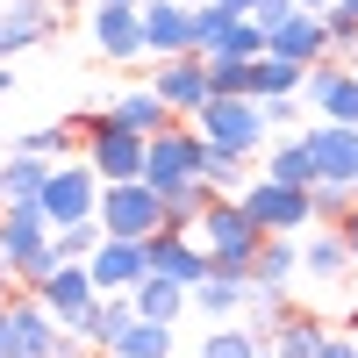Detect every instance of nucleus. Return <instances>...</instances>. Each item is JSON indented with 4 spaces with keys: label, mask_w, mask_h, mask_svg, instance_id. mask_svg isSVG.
I'll return each instance as SVG.
<instances>
[{
    "label": "nucleus",
    "mask_w": 358,
    "mask_h": 358,
    "mask_svg": "<svg viewBox=\"0 0 358 358\" xmlns=\"http://www.w3.org/2000/svg\"><path fill=\"white\" fill-rule=\"evenodd\" d=\"M187 236L208 251V273H236V280H251V258H258V244H265V229L244 215V201H236V194H215Z\"/></svg>",
    "instance_id": "f257e3e1"
},
{
    "label": "nucleus",
    "mask_w": 358,
    "mask_h": 358,
    "mask_svg": "<svg viewBox=\"0 0 358 358\" xmlns=\"http://www.w3.org/2000/svg\"><path fill=\"white\" fill-rule=\"evenodd\" d=\"M0 358H86V344L57 330L29 287H15L8 308H0Z\"/></svg>",
    "instance_id": "f03ea898"
},
{
    "label": "nucleus",
    "mask_w": 358,
    "mask_h": 358,
    "mask_svg": "<svg viewBox=\"0 0 358 358\" xmlns=\"http://www.w3.org/2000/svg\"><path fill=\"white\" fill-rule=\"evenodd\" d=\"M201 143H215V151H236V158H258L265 143H273V129H265V108L251 94H215L201 115H194Z\"/></svg>",
    "instance_id": "7ed1b4c3"
},
{
    "label": "nucleus",
    "mask_w": 358,
    "mask_h": 358,
    "mask_svg": "<svg viewBox=\"0 0 358 358\" xmlns=\"http://www.w3.org/2000/svg\"><path fill=\"white\" fill-rule=\"evenodd\" d=\"M201 158H208L201 129H194V122H172V129H158L151 143H143V187H151V194L165 201L172 187H187V179H201Z\"/></svg>",
    "instance_id": "20e7f679"
},
{
    "label": "nucleus",
    "mask_w": 358,
    "mask_h": 358,
    "mask_svg": "<svg viewBox=\"0 0 358 358\" xmlns=\"http://www.w3.org/2000/svg\"><path fill=\"white\" fill-rule=\"evenodd\" d=\"M236 201H244V215H251L265 236H301V229H315V201H308V187H280V179L251 172V187L236 194Z\"/></svg>",
    "instance_id": "39448f33"
},
{
    "label": "nucleus",
    "mask_w": 358,
    "mask_h": 358,
    "mask_svg": "<svg viewBox=\"0 0 358 358\" xmlns=\"http://www.w3.org/2000/svg\"><path fill=\"white\" fill-rule=\"evenodd\" d=\"M94 222L108 236H129V244H151V236L165 229V201L143 187V179H122V187H101V208Z\"/></svg>",
    "instance_id": "423d86ee"
},
{
    "label": "nucleus",
    "mask_w": 358,
    "mask_h": 358,
    "mask_svg": "<svg viewBox=\"0 0 358 358\" xmlns=\"http://www.w3.org/2000/svg\"><path fill=\"white\" fill-rule=\"evenodd\" d=\"M36 301L50 308V322H57L65 337L86 344V330H94V308H101V287H94V273H86V265H57V273L36 287Z\"/></svg>",
    "instance_id": "0eeeda50"
},
{
    "label": "nucleus",
    "mask_w": 358,
    "mask_h": 358,
    "mask_svg": "<svg viewBox=\"0 0 358 358\" xmlns=\"http://www.w3.org/2000/svg\"><path fill=\"white\" fill-rule=\"evenodd\" d=\"M36 208H43V222H50V229H65V222H86V215L101 208V179H94V165H86V158H65V165H50V179H43Z\"/></svg>",
    "instance_id": "6e6552de"
},
{
    "label": "nucleus",
    "mask_w": 358,
    "mask_h": 358,
    "mask_svg": "<svg viewBox=\"0 0 358 358\" xmlns=\"http://www.w3.org/2000/svg\"><path fill=\"white\" fill-rule=\"evenodd\" d=\"M86 36H94V50L108 57V65H136V57H143V15H136V0H94V8H86Z\"/></svg>",
    "instance_id": "1a4fd4ad"
},
{
    "label": "nucleus",
    "mask_w": 358,
    "mask_h": 358,
    "mask_svg": "<svg viewBox=\"0 0 358 358\" xmlns=\"http://www.w3.org/2000/svg\"><path fill=\"white\" fill-rule=\"evenodd\" d=\"M151 94L172 108V122H194V115L208 108V101H215V94H208V57H158V65H151Z\"/></svg>",
    "instance_id": "9d476101"
},
{
    "label": "nucleus",
    "mask_w": 358,
    "mask_h": 358,
    "mask_svg": "<svg viewBox=\"0 0 358 358\" xmlns=\"http://www.w3.org/2000/svg\"><path fill=\"white\" fill-rule=\"evenodd\" d=\"M301 101L322 115V122L358 129V72H351V65H337V57H322V65H308V72H301Z\"/></svg>",
    "instance_id": "9b49d317"
},
{
    "label": "nucleus",
    "mask_w": 358,
    "mask_h": 358,
    "mask_svg": "<svg viewBox=\"0 0 358 358\" xmlns=\"http://www.w3.org/2000/svg\"><path fill=\"white\" fill-rule=\"evenodd\" d=\"M143 15V57H187L194 50V8L187 0H136Z\"/></svg>",
    "instance_id": "f8f14e48"
},
{
    "label": "nucleus",
    "mask_w": 358,
    "mask_h": 358,
    "mask_svg": "<svg viewBox=\"0 0 358 358\" xmlns=\"http://www.w3.org/2000/svg\"><path fill=\"white\" fill-rule=\"evenodd\" d=\"M57 36V0H8L0 8V65Z\"/></svg>",
    "instance_id": "ddd939ff"
},
{
    "label": "nucleus",
    "mask_w": 358,
    "mask_h": 358,
    "mask_svg": "<svg viewBox=\"0 0 358 358\" xmlns=\"http://www.w3.org/2000/svg\"><path fill=\"white\" fill-rule=\"evenodd\" d=\"M301 143L315 158V179L358 187V129H344V122H301Z\"/></svg>",
    "instance_id": "4468645a"
},
{
    "label": "nucleus",
    "mask_w": 358,
    "mask_h": 358,
    "mask_svg": "<svg viewBox=\"0 0 358 358\" xmlns=\"http://www.w3.org/2000/svg\"><path fill=\"white\" fill-rule=\"evenodd\" d=\"M265 50L308 72V65H322V57H330V29H322V15H301V8H294L280 29H265Z\"/></svg>",
    "instance_id": "2eb2a0df"
},
{
    "label": "nucleus",
    "mask_w": 358,
    "mask_h": 358,
    "mask_svg": "<svg viewBox=\"0 0 358 358\" xmlns=\"http://www.w3.org/2000/svg\"><path fill=\"white\" fill-rule=\"evenodd\" d=\"M143 258H151V273H165V280H179V287H187V294H194V287L208 280V251L194 244L187 229H158L151 244H143Z\"/></svg>",
    "instance_id": "dca6fc26"
},
{
    "label": "nucleus",
    "mask_w": 358,
    "mask_h": 358,
    "mask_svg": "<svg viewBox=\"0 0 358 358\" xmlns=\"http://www.w3.org/2000/svg\"><path fill=\"white\" fill-rule=\"evenodd\" d=\"M86 273H94L101 294H129L143 273H151V258H143V244H129V236H101V251L86 258Z\"/></svg>",
    "instance_id": "f3484780"
},
{
    "label": "nucleus",
    "mask_w": 358,
    "mask_h": 358,
    "mask_svg": "<svg viewBox=\"0 0 358 358\" xmlns=\"http://www.w3.org/2000/svg\"><path fill=\"white\" fill-rule=\"evenodd\" d=\"M50 244V222H43V208L36 201H22V208H0V258H8V280H15V265L29 251H43Z\"/></svg>",
    "instance_id": "a211bd4d"
},
{
    "label": "nucleus",
    "mask_w": 358,
    "mask_h": 358,
    "mask_svg": "<svg viewBox=\"0 0 358 358\" xmlns=\"http://www.w3.org/2000/svg\"><path fill=\"white\" fill-rule=\"evenodd\" d=\"M294 280H301V236H265L258 258H251V287L294 294Z\"/></svg>",
    "instance_id": "6ab92c4d"
},
{
    "label": "nucleus",
    "mask_w": 358,
    "mask_h": 358,
    "mask_svg": "<svg viewBox=\"0 0 358 358\" xmlns=\"http://www.w3.org/2000/svg\"><path fill=\"white\" fill-rule=\"evenodd\" d=\"M108 115H115V122H122L129 136H143V143H151L158 129H172V108L151 94V79H143V86H122V94L108 101Z\"/></svg>",
    "instance_id": "aec40b11"
},
{
    "label": "nucleus",
    "mask_w": 358,
    "mask_h": 358,
    "mask_svg": "<svg viewBox=\"0 0 358 358\" xmlns=\"http://www.w3.org/2000/svg\"><path fill=\"white\" fill-rule=\"evenodd\" d=\"M129 301H136L143 322H172V330H179V315L194 308V294L179 287V280H165V273H143V280L129 287Z\"/></svg>",
    "instance_id": "412c9836"
},
{
    "label": "nucleus",
    "mask_w": 358,
    "mask_h": 358,
    "mask_svg": "<svg viewBox=\"0 0 358 358\" xmlns=\"http://www.w3.org/2000/svg\"><path fill=\"white\" fill-rule=\"evenodd\" d=\"M301 273L322 280V287H337V280L351 273V251H344V236H337V229H322V222L301 229Z\"/></svg>",
    "instance_id": "4be33fe9"
},
{
    "label": "nucleus",
    "mask_w": 358,
    "mask_h": 358,
    "mask_svg": "<svg viewBox=\"0 0 358 358\" xmlns=\"http://www.w3.org/2000/svg\"><path fill=\"white\" fill-rule=\"evenodd\" d=\"M194 308H201L208 322H244V308H251V280H236V273H208V280L194 287Z\"/></svg>",
    "instance_id": "5701e85b"
},
{
    "label": "nucleus",
    "mask_w": 358,
    "mask_h": 358,
    "mask_svg": "<svg viewBox=\"0 0 358 358\" xmlns=\"http://www.w3.org/2000/svg\"><path fill=\"white\" fill-rule=\"evenodd\" d=\"M43 179H50V165H43V158H29V151H8V158H0V208H22V201H36V194H43Z\"/></svg>",
    "instance_id": "b1692460"
},
{
    "label": "nucleus",
    "mask_w": 358,
    "mask_h": 358,
    "mask_svg": "<svg viewBox=\"0 0 358 358\" xmlns=\"http://www.w3.org/2000/svg\"><path fill=\"white\" fill-rule=\"evenodd\" d=\"M265 179H280V187H315V158L301 136H273L265 143Z\"/></svg>",
    "instance_id": "393cba45"
},
{
    "label": "nucleus",
    "mask_w": 358,
    "mask_h": 358,
    "mask_svg": "<svg viewBox=\"0 0 358 358\" xmlns=\"http://www.w3.org/2000/svg\"><path fill=\"white\" fill-rule=\"evenodd\" d=\"M72 143H79V129H72V115H65V122H36V129H22L8 151H29V158H43V165H65Z\"/></svg>",
    "instance_id": "a878e982"
},
{
    "label": "nucleus",
    "mask_w": 358,
    "mask_h": 358,
    "mask_svg": "<svg viewBox=\"0 0 358 358\" xmlns=\"http://www.w3.org/2000/svg\"><path fill=\"white\" fill-rule=\"evenodd\" d=\"M172 351H179V330H172V322H143V315H136L108 358H172Z\"/></svg>",
    "instance_id": "bb28decb"
},
{
    "label": "nucleus",
    "mask_w": 358,
    "mask_h": 358,
    "mask_svg": "<svg viewBox=\"0 0 358 358\" xmlns=\"http://www.w3.org/2000/svg\"><path fill=\"white\" fill-rule=\"evenodd\" d=\"M129 322H136V301H129V294H101V308H94V330H86V351H115Z\"/></svg>",
    "instance_id": "cd10ccee"
},
{
    "label": "nucleus",
    "mask_w": 358,
    "mask_h": 358,
    "mask_svg": "<svg viewBox=\"0 0 358 358\" xmlns=\"http://www.w3.org/2000/svg\"><path fill=\"white\" fill-rule=\"evenodd\" d=\"M322 330H330V322H322V315H308V308H294V315H287V322H280V330L265 337V344H273L280 358H315Z\"/></svg>",
    "instance_id": "c85d7f7f"
},
{
    "label": "nucleus",
    "mask_w": 358,
    "mask_h": 358,
    "mask_svg": "<svg viewBox=\"0 0 358 358\" xmlns=\"http://www.w3.org/2000/svg\"><path fill=\"white\" fill-rule=\"evenodd\" d=\"M280 94H301V65H287V57H251V101H280Z\"/></svg>",
    "instance_id": "c756f323"
},
{
    "label": "nucleus",
    "mask_w": 358,
    "mask_h": 358,
    "mask_svg": "<svg viewBox=\"0 0 358 358\" xmlns=\"http://www.w3.org/2000/svg\"><path fill=\"white\" fill-rule=\"evenodd\" d=\"M201 187H208V194H244V187H251V158L215 151V143H208V158H201Z\"/></svg>",
    "instance_id": "7c9ffc66"
},
{
    "label": "nucleus",
    "mask_w": 358,
    "mask_h": 358,
    "mask_svg": "<svg viewBox=\"0 0 358 358\" xmlns=\"http://www.w3.org/2000/svg\"><path fill=\"white\" fill-rule=\"evenodd\" d=\"M101 236H108V229H101L94 215H86V222H65V229H50V244H57V258H65V265H86V258L101 251Z\"/></svg>",
    "instance_id": "2f4dec72"
},
{
    "label": "nucleus",
    "mask_w": 358,
    "mask_h": 358,
    "mask_svg": "<svg viewBox=\"0 0 358 358\" xmlns=\"http://www.w3.org/2000/svg\"><path fill=\"white\" fill-rule=\"evenodd\" d=\"M308 201H315V222H322V229H337L351 208H358V187H344V179H315Z\"/></svg>",
    "instance_id": "473e14b6"
},
{
    "label": "nucleus",
    "mask_w": 358,
    "mask_h": 358,
    "mask_svg": "<svg viewBox=\"0 0 358 358\" xmlns=\"http://www.w3.org/2000/svg\"><path fill=\"white\" fill-rule=\"evenodd\" d=\"M294 315V301H287V294H265V287H251V308H244V330L265 344V337H273L280 330V322Z\"/></svg>",
    "instance_id": "72a5a7b5"
},
{
    "label": "nucleus",
    "mask_w": 358,
    "mask_h": 358,
    "mask_svg": "<svg viewBox=\"0 0 358 358\" xmlns=\"http://www.w3.org/2000/svg\"><path fill=\"white\" fill-rule=\"evenodd\" d=\"M208 201H215V194H208L201 179H187V187H172V194H165V229H194Z\"/></svg>",
    "instance_id": "f704fd0d"
},
{
    "label": "nucleus",
    "mask_w": 358,
    "mask_h": 358,
    "mask_svg": "<svg viewBox=\"0 0 358 358\" xmlns=\"http://www.w3.org/2000/svg\"><path fill=\"white\" fill-rule=\"evenodd\" d=\"M201 358H258V337L244 330V322H215L201 344Z\"/></svg>",
    "instance_id": "c9c22d12"
},
{
    "label": "nucleus",
    "mask_w": 358,
    "mask_h": 358,
    "mask_svg": "<svg viewBox=\"0 0 358 358\" xmlns=\"http://www.w3.org/2000/svg\"><path fill=\"white\" fill-rule=\"evenodd\" d=\"M208 94H251V57H208Z\"/></svg>",
    "instance_id": "e433bc0d"
},
{
    "label": "nucleus",
    "mask_w": 358,
    "mask_h": 358,
    "mask_svg": "<svg viewBox=\"0 0 358 358\" xmlns=\"http://www.w3.org/2000/svg\"><path fill=\"white\" fill-rule=\"evenodd\" d=\"M265 108V129H287V136H301L294 122H301V94H280V101H258Z\"/></svg>",
    "instance_id": "4c0bfd02"
},
{
    "label": "nucleus",
    "mask_w": 358,
    "mask_h": 358,
    "mask_svg": "<svg viewBox=\"0 0 358 358\" xmlns=\"http://www.w3.org/2000/svg\"><path fill=\"white\" fill-rule=\"evenodd\" d=\"M315 358H358V344H351V330H322V344H315Z\"/></svg>",
    "instance_id": "58836bf2"
},
{
    "label": "nucleus",
    "mask_w": 358,
    "mask_h": 358,
    "mask_svg": "<svg viewBox=\"0 0 358 358\" xmlns=\"http://www.w3.org/2000/svg\"><path fill=\"white\" fill-rule=\"evenodd\" d=\"M337 236H344V251H351V265H358V208H351V215L337 222Z\"/></svg>",
    "instance_id": "ea45409f"
},
{
    "label": "nucleus",
    "mask_w": 358,
    "mask_h": 358,
    "mask_svg": "<svg viewBox=\"0 0 358 358\" xmlns=\"http://www.w3.org/2000/svg\"><path fill=\"white\" fill-rule=\"evenodd\" d=\"M294 8H301V15H330L337 0H294Z\"/></svg>",
    "instance_id": "a19ab883"
},
{
    "label": "nucleus",
    "mask_w": 358,
    "mask_h": 358,
    "mask_svg": "<svg viewBox=\"0 0 358 358\" xmlns=\"http://www.w3.org/2000/svg\"><path fill=\"white\" fill-rule=\"evenodd\" d=\"M215 8H229V15H258V0H215Z\"/></svg>",
    "instance_id": "79ce46f5"
},
{
    "label": "nucleus",
    "mask_w": 358,
    "mask_h": 358,
    "mask_svg": "<svg viewBox=\"0 0 358 358\" xmlns=\"http://www.w3.org/2000/svg\"><path fill=\"white\" fill-rule=\"evenodd\" d=\"M15 94V65H0V101H8Z\"/></svg>",
    "instance_id": "37998d69"
},
{
    "label": "nucleus",
    "mask_w": 358,
    "mask_h": 358,
    "mask_svg": "<svg viewBox=\"0 0 358 358\" xmlns=\"http://www.w3.org/2000/svg\"><path fill=\"white\" fill-rule=\"evenodd\" d=\"M337 15H351V22H358V0H337Z\"/></svg>",
    "instance_id": "c03bdc74"
},
{
    "label": "nucleus",
    "mask_w": 358,
    "mask_h": 358,
    "mask_svg": "<svg viewBox=\"0 0 358 358\" xmlns=\"http://www.w3.org/2000/svg\"><path fill=\"white\" fill-rule=\"evenodd\" d=\"M344 330H351V337H358V308H351V315H344Z\"/></svg>",
    "instance_id": "a18cd8bd"
},
{
    "label": "nucleus",
    "mask_w": 358,
    "mask_h": 358,
    "mask_svg": "<svg viewBox=\"0 0 358 358\" xmlns=\"http://www.w3.org/2000/svg\"><path fill=\"white\" fill-rule=\"evenodd\" d=\"M258 358H280V351H273V344H258Z\"/></svg>",
    "instance_id": "49530a36"
},
{
    "label": "nucleus",
    "mask_w": 358,
    "mask_h": 358,
    "mask_svg": "<svg viewBox=\"0 0 358 358\" xmlns=\"http://www.w3.org/2000/svg\"><path fill=\"white\" fill-rule=\"evenodd\" d=\"M187 8H208V0H187Z\"/></svg>",
    "instance_id": "de8ad7c7"
},
{
    "label": "nucleus",
    "mask_w": 358,
    "mask_h": 358,
    "mask_svg": "<svg viewBox=\"0 0 358 358\" xmlns=\"http://www.w3.org/2000/svg\"><path fill=\"white\" fill-rule=\"evenodd\" d=\"M0 8H8V0H0Z\"/></svg>",
    "instance_id": "09e8293b"
}]
</instances>
